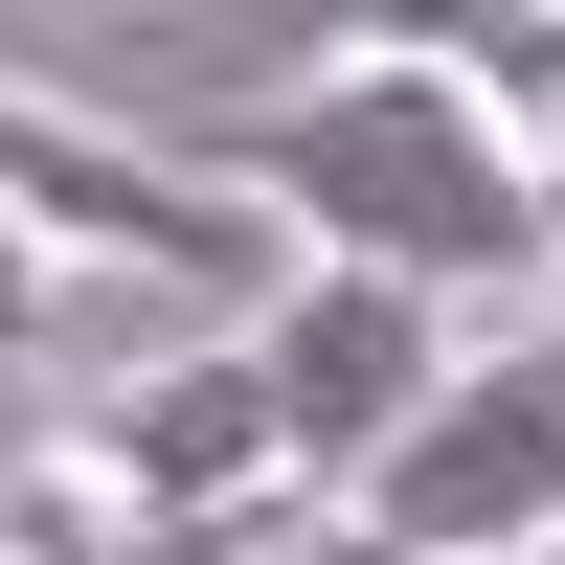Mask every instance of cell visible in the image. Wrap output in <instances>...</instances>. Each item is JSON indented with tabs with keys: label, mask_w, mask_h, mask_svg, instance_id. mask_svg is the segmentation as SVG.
Masks as SVG:
<instances>
[{
	"label": "cell",
	"mask_w": 565,
	"mask_h": 565,
	"mask_svg": "<svg viewBox=\"0 0 565 565\" xmlns=\"http://www.w3.org/2000/svg\"><path fill=\"white\" fill-rule=\"evenodd\" d=\"M204 181H249L317 271H407V295H452V317H476V295L543 317V159L430 68V45H362V68H317V90H271V114H226Z\"/></svg>",
	"instance_id": "1"
},
{
	"label": "cell",
	"mask_w": 565,
	"mask_h": 565,
	"mask_svg": "<svg viewBox=\"0 0 565 565\" xmlns=\"http://www.w3.org/2000/svg\"><path fill=\"white\" fill-rule=\"evenodd\" d=\"M0 226H23L45 271H159V295H226V340L317 271L249 181L159 159V136H90V114H23V90H0Z\"/></svg>",
	"instance_id": "2"
},
{
	"label": "cell",
	"mask_w": 565,
	"mask_h": 565,
	"mask_svg": "<svg viewBox=\"0 0 565 565\" xmlns=\"http://www.w3.org/2000/svg\"><path fill=\"white\" fill-rule=\"evenodd\" d=\"M340 521H385L407 565H565V317H498Z\"/></svg>",
	"instance_id": "3"
},
{
	"label": "cell",
	"mask_w": 565,
	"mask_h": 565,
	"mask_svg": "<svg viewBox=\"0 0 565 565\" xmlns=\"http://www.w3.org/2000/svg\"><path fill=\"white\" fill-rule=\"evenodd\" d=\"M249 362H271V430H295V498L340 521V498L430 430V385L476 340H452V295H407V271H295V295L249 317Z\"/></svg>",
	"instance_id": "4"
},
{
	"label": "cell",
	"mask_w": 565,
	"mask_h": 565,
	"mask_svg": "<svg viewBox=\"0 0 565 565\" xmlns=\"http://www.w3.org/2000/svg\"><path fill=\"white\" fill-rule=\"evenodd\" d=\"M407 45H430V68H452V90H476V114H498V136L565 181V0H498V23H407Z\"/></svg>",
	"instance_id": "5"
},
{
	"label": "cell",
	"mask_w": 565,
	"mask_h": 565,
	"mask_svg": "<svg viewBox=\"0 0 565 565\" xmlns=\"http://www.w3.org/2000/svg\"><path fill=\"white\" fill-rule=\"evenodd\" d=\"M249 565H407V543H385V521H271Z\"/></svg>",
	"instance_id": "6"
},
{
	"label": "cell",
	"mask_w": 565,
	"mask_h": 565,
	"mask_svg": "<svg viewBox=\"0 0 565 565\" xmlns=\"http://www.w3.org/2000/svg\"><path fill=\"white\" fill-rule=\"evenodd\" d=\"M543 317H565V181H543Z\"/></svg>",
	"instance_id": "7"
},
{
	"label": "cell",
	"mask_w": 565,
	"mask_h": 565,
	"mask_svg": "<svg viewBox=\"0 0 565 565\" xmlns=\"http://www.w3.org/2000/svg\"><path fill=\"white\" fill-rule=\"evenodd\" d=\"M0 476H23V407H0Z\"/></svg>",
	"instance_id": "8"
}]
</instances>
